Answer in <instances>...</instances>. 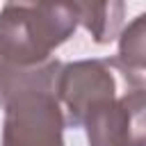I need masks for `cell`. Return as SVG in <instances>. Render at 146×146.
Instances as JSON below:
<instances>
[{
    "instance_id": "1",
    "label": "cell",
    "mask_w": 146,
    "mask_h": 146,
    "mask_svg": "<svg viewBox=\"0 0 146 146\" xmlns=\"http://www.w3.org/2000/svg\"><path fill=\"white\" fill-rule=\"evenodd\" d=\"M78 25L71 0H7L0 9V55L21 66L41 64Z\"/></svg>"
},
{
    "instance_id": "2",
    "label": "cell",
    "mask_w": 146,
    "mask_h": 146,
    "mask_svg": "<svg viewBox=\"0 0 146 146\" xmlns=\"http://www.w3.org/2000/svg\"><path fill=\"white\" fill-rule=\"evenodd\" d=\"M144 80L128 68L119 57L116 59H78L62 64L55 94L64 110L66 125L82 128L87 112L100 100L114 98L130 87L141 84Z\"/></svg>"
},
{
    "instance_id": "3",
    "label": "cell",
    "mask_w": 146,
    "mask_h": 146,
    "mask_svg": "<svg viewBox=\"0 0 146 146\" xmlns=\"http://www.w3.org/2000/svg\"><path fill=\"white\" fill-rule=\"evenodd\" d=\"M64 128L55 89L30 87L5 105L0 146H64Z\"/></svg>"
},
{
    "instance_id": "4",
    "label": "cell",
    "mask_w": 146,
    "mask_h": 146,
    "mask_svg": "<svg viewBox=\"0 0 146 146\" xmlns=\"http://www.w3.org/2000/svg\"><path fill=\"white\" fill-rule=\"evenodd\" d=\"M82 128L89 146H146V82L94 105Z\"/></svg>"
},
{
    "instance_id": "5",
    "label": "cell",
    "mask_w": 146,
    "mask_h": 146,
    "mask_svg": "<svg viewBox=\"0 0 146 146\" xmlns=\"http://www.w3.org/2000/svg\"><path fill=\"white\" fill-rule=\"evenodd\" d=\"M62 62L50 57L34 66H21L0 55V107H5L16 94L30 87H48L55 89Z\"/></svg>"
},
{
    "instance_id": "6",
    "label": "cell",
    "mask_w": 146,
    "mask_h": 146,
    "mask_svg": "<svg viewBox=\"0 0 146 146\" xmlns=\"http://www.w3.org/2000/svg\"><path fill=\"white\" fill-rule=\"evenodd\" d=\"M78 23L96 43H110L123 30L125 0H71Z\"/></svg>"
},
{
    "instance_id": "7",
    "label": "cell",
    "mask_w": 146,
    "mask_h": 146,
    "mask_svg": "<svg viewBox=\"0 0 146 146\" xmlns=\"http://www.w3.org/2000/svg\"><path fill=\"white\" fill-rule=\"evenodd\" d=\"M116 39L119 59L132 71H146V14L132 18Z\"/></svg>"
}]
</instances>
